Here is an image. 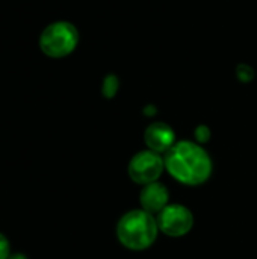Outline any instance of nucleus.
<instances>
[{
	"instance_id": "5",
	"label": "nucleus",
	"mask_w": 257,
	"mask_h": 259,
	"mask_svg": "<svg viewBox=\"0 0 257 259\" xmlns=\"http://www.w3.org/2000/svg\"><path fill=\"white\" fill-rule=\"evenodd\" d=\"M156 222L159 231L168 237H183L186 235L194 226V215L192 212L180 205V203H168L158 215Z\"/></svg>"
},
{
	"instance_id": "9",
	"label": "nucleus",
	"mask_w": 257,
	"mask_h": 259,
	"mask_svg": "<svg viewBox=\"0 0 257 259\" xmlns=\"http://www.w3.org/2000/svg\"><path fill=\"white\" fill-rule=\"evenodd\" d=\"M256 73H254V68L248 64H239L236 67V77L242 82V83H248L254 79Z\"/></svg>"
},
{
	"instance_id": "1",
	"label": "nucleus",
	"mask_w": 257,
	"mask_h": 259,
	"mask_svg": "<svg viewBox=\"0 0 257 259\" xmlns=\"http://www.w3.org/2000/svg\"><path fill=\"white\" fill-rule=\"evenodd\" d=\"M167 171L185 185L204 184L212 175V159L209 153L194 141H177L164 155Z\"/></svg>"
},
{
	"instance_id": "6",
	"label": "nucleus",
	"mask_w": 257,
	"mask_h": 259,
	"mask_svg": "<svg viewBox=\"0 0 257 259\" xmlns=\"http://www.w3.org/2000/svg\"><path fill=\"white\" fill-rule=\"evenodd\" d=\"M144 141L150 150L165 153L176 144V134L170 124L164 121H155L147 126L144 132Z\"/></svg>"
},
{
	"instance_id": "2",
	"label": "nucleus",
	"mask_w": 257,
	"mask_h": 259,
	"mask_svg": "<svg viewBox=\"0 0 257 259\" xmlns=\"http://www.w3.org/2000/svg\"><path fill=\"white\" fill-rule=\"evenodd\" d=\"M159 226L156 217L144 209L126 212L117 225V237L129 250H145L158 238Z\"/></svg>"
},
{
	"instance_id": "12",
	"label": "nucleus",
	"mask_w": 257,
	"mask_h": 259,
	"mask_svg": "<svg viewBox=\"0 0 257 259\" xmlns=\"http://www.w3.org/2000/svg\"><path fill=\"white\" fill-rule=\"evenodd\" d=\"M9 259H27L24 255H21V253H17V255H12Z\"/></svg>"
},
{
	"instance_id": "10",
	"label": "nucleus",
	"mask_w": 257,
	"mask_h": 259,
	"mask_svg": "<svg viewBox=\"0 0 257 259\" xmlns=\"http://www.w3.org/2000/svg\"><path fill=\"white\" fill-rule=\"evenodd\" d=\"M194 137H195V141L200 144V143H208L211 140V129L206 126V124H200L195 127L194 131Z\"/></svg>"
},
{
	"instance_id": "7",
	"label": "nucleus",
	"mask_w": 257,
	"mask_h": 259,
	"mask_svg": "<svg viewBox=\"0 0 257 259\" xmlns=\"http://www.w3.org/2000/svg\"><path fill=\"white\" fill-rule=\"evenodd\" d=\"M168 199H170L168 188L158 181L144 185L139 194V202L142 209L151 215H158L168 205Z\"/></svg>"
},
{
	"instance_id": "3",
	"label": "nucleus",
	"mask_w": 257,
	"mask_h": 259,
	"mask_svg": "<svg viewBox=\"0 0 257 259\" xmlns=\"http://www.w3.org/2000/svg\"><path fill=\"white\" fill-rule=\"evenodd\" d=\"M79 42V32L70 21H55L48 24L39 36V49L50 58L70 55Z\"/></svg>"
},
{
	"instance_id": "8",
	"label": "nucleus",
	"mask_w": 257,
	"mask_h": 259,
	"mask_svg": "<svg viewBox=\"0 0 257 259\" xmlns=\"http://www.w3.org/2000/svg\"><path fill=\"white\" fill-rule=\"evenodd\" d=\"M118 88H120V80L115 74H108L103 80V85H101V93L106 99H112L115 97V94L118 93Z\"/></svg>"
},
{
	"instance_id": "11",
	"label": "nucleus",
	"mask_w": 257,
	"mask_h": 259,
	"mask_svg": "<svg viewBox=\"0 0 257 259\" xmlns=\"http://www.w3.org/2000/svg\"><path fill=\"white\" fill-rule=\"evenodd\" d=\"M0 259H9V241L3 234H0Z\"/></svg>"
},
{
	"instance_id": "4",
	"label": "nucleus",
	"mask_w": 257,
	"mask_h": 259,
	"mask_svg": "<svg viewBox=\"0 0 257 259\" xmlns=\"http://www.w3.org/2000/svg\"><path fill=\"white\" fill-rule=\"evenodd\" d=\"M165 170V162L161 153L153 150L138 152L129 162V176L135 184L147 185L156 182L162 171Z\"/></svg>"
}]
</instances>
